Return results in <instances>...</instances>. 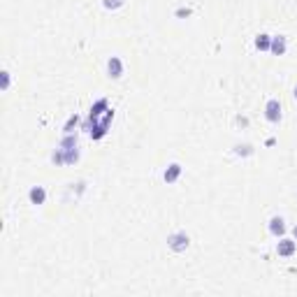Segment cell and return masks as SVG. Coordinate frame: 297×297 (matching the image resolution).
Masks as SVG:
<instances>
[{"mask_svg": "<svg viewBox=\"0 0 297 297\" xmlns=\"http://www.w3.org/2000/svg\"><path fill=\"white\" fill-rule=\"evenodd\" d=\"M167 246H170V251H174V253H183V251H188V246H190V237L183 230H177V232H172V235H167Z\"/></svg>", "mask_w": 297, "mask_h": 297, "instance_id": "cell-1", "label": "cell"}, {"mask_svg": "<svg viewBox=\"0 0 297 297\" xmlns=\"http://www.w3.org/2000/svg\"><path fill=\"white\" fill-rule=\"evenodd\" d=\"M281 116H283V107H281V100L279 98H269L265 102V119L269 123H279Z\"/></svg>", "mask_w": 297, "mask_h": 297, "instance_id": "cell-2", "label": "cell"}, {"mask_svg": "<svg viewBox=\"0 0 297 297\" xmlns=\"http://www.w3.org/2000/svg\"><path fill=\"white\" fill-rule=\"evenodd\" d=\"M297 251V241L295 239H288V237H279V244H276V253L281 258H290L295 256Z\"/></svg>", "mask_w": 297, "mask_h": 297, "instance_id": "cell-3", "label": "cell"}, {"mask_svg": "<svg viewBox=\"0 0 297 297\" xmlns=\"http://www.w3.org/2000/svg\"><path fill=\"white\" fill-rule=\"evenodd\" d=\"M123 60L119 56H109V60H107V77L109 79H121L123 77Z\"/></svg>", "mask_w": 297, "mask_h": 297, "instance_id": "cell-4", "label": "cell"}, {"mask_svg": "<svg viewBox=\"0 0 297 297\" xmlns=\"http://www.w3.org/2000/svg\"><path fill=\"white\" fill-rule=\"evenodd\" d=\"M183 167L181 163H170V165L165 167V172H163V181L165 183H177L179 181V177H181Z\"/></svg>", "mask_w": 297, "mask_h": 297, "instance_id": "cell-5", "label": "cell"}, {"mask_svg": "<svg viewBox=\"0 0 297 297\" xmlns=\"http://www.w3.org/2000/svg\"><path fill=\"white\" fill-rule=\"evenodd\" d=\"M269 51H272L274 56H283L288 51V37L286 35H274L272 44H269Z\"/></svg>", "mask_w": 297, "mask_h": 297, "instance_id": "cell-6", "label": "cell"}, {"mask_svg": "<svg viewBox=\"0 0 297 297\" xmlns=\"http://www.w3.org/2000/svg\"><path fill=\"white\" fill-rule=\"evenodd\" d=\"M28 200H30V205H44L47 202V190L44 186H33V188L28 190Z\"/></svg>", "mask_w": 297, "mask_h": 297, "instance_id": "cell-7", "label": "cell"}, {"mask_svg": "<svg viewBox=\"0 0 297 297\" xmlns=\"http://www.w3.org/2000/svg\"><path fill=\"white\" fill-rule=\"evenodd\" d=\"M267 228H269V232H272L274 237H283L286 235V221H283V216H272Z\"/></svg>", "mask_w": 297, "mask_h": 297, "instance_id": "cell-8", "label": "cell"}, {"mask_svg": "<svg viewBox=\"0 0 297 297\" xmlns=\"http://www.w3.org/2000/svg\"><path fill=\"white\" fill-rule=\"evenodd\" d=\"M84 190H86V181H77V183H70L67 186V193H65V200H77L79 195H82Z\"/></svg>", "mask_w": 297, "mask_h": 297, "instance_id": "cell-9", "label": "cell"}, {"mask_svg": "<svg viewBox=\"0 0 297 297\" xmlns=\"http://www.w3.org/2000/svg\"><path fill=\"white\" fill-rule=\"evenodd\" d=\"M79 144V137H77V132H63V137L58 142V147L60 148H72Z\"/></svg>", "mask_w": 297, "mask_h": 297, "instance_id": "cell-10", "label": "cell"}, {"mask_svg": "<svg viewBox=\"0 0 297 297\" xmlns=\"http://www.w3.org/2000/svg\"><path fill=\"white\" fill-rule=\"evenodd\" d=\"M65 151V165H74V163H79V158H82V151H79V144L72 148H63Z\"/></svg>", "mask_w": 297, "mask_h": 297, "instance_id": "cell-11", "label": "cell"}, {"mask_svg": "<svg viewBox=\"0 0 297 297\" xmlns=\"http://www.w3.org/2000/svg\"><path fill=\"white\" fill-rule=\"evenodd\" d=\"M269 44H272V35H267V33L256 35V49L258 51H269Z\"/></svg>", "mask_w": 297, "mask_h": 297, "instance_id": "cell-12", "label": "cell"}, {"mask_svg": "<svg viewBox=\"0 0 297 297\" xmlns=\"http://www.w3.org/2000/svg\"><path fill=\"white\" fill-rule=\"evenodd\" d=\"M82 123V116L77 114V112H74V114H70L67 116V121H65V125H63V132H74L77 130V125Z\"/></svg>", "mask_w": 297, "mask_h": 297, "instance_id": "cell-13", "label": "cell"}, {"mask_svg": "<svg viewBox=\"0 0 297 297\" xmlns=\"http://www.w3.org/2000/svg\"><path fill=\"white\" fill-rule=\"evenodd\" d=\"M253 151H256V148L251 147V144H235V148H232V153H235V156H239V158L253 156Z\"/></svg>", "mask_w": 297, "mask_h": 297, "instance_id": "cell-14", "label": "cell"}, {"mask_svg": "<svg viewBox=\"0 0 297 297\" xmlns=\"http://www.w3.org/2000/svg\"><path fill=\"white\" fill-rule=\"evenodd\" d=\"M51 163L56 167H60V165H65V151L60 147H56L54 151H51Z\"/></svg>", "mask_w": 297, "mask_h": 297, "instance_id": "cell-15", "label": "cell"}, {"mask_svg": "<svg viewBox=\"0 0 297 297\" xmlns=\"http://www.w3.org/2000/svg\"><path fill=\"white\" fill-rule=\"evenodd\" d=\"M125 5V0H102V7L109 9V12H114V9H121Z\"/></svg>", "mask_w": 297, "mask_h": 297, "instance_id": "cell-16", "label": "cell"}, {"mask_svg": "<svg viewBox=\"0 0 297 297\" xmlns=\"http://www.w3.org/2000/svg\"><path fill=\"white\" fill-rule=\"evenodd\" d=\"M0 79H2V86H0V89H2V93H7L9 84H12V72H9V70H2V72H0Z\"/></svg>", "mask_w": 297, "mask_h": 297, "instance_id": "cell-17", "label": "cell"}, {"mask_svg": "<svg viewBox=\"0 0 297 297\" xmlns=\"http://www.w3.org/2000/svg\"><path fill=\"white\" fill-rule=\"evenodd\" d=\"M190 14H193V9L190 7H177V12H174V17L177 19H188Z\"/></svg>", "mask_w": 297, "mask_h": 297, "instance_id": "cell-18", "label": "cell"}, {"mask_svg": "<svg viewBox=\"0 0 297 297\" xmlns=\"http://www.w3.org/2000/svg\"><path fill=\"white\" fill-rule=\"evenodd\" d=\"M235 123L239 125V128H246V125H248V119H246V116H237V119H235Z\"/></svg>", "mask_w": 297, "mask_h": 297, "instance_id": "cell-19", "label": "cell"}, {"mask_svg": "<svg viewBox=\"0 0 297 297\" xmlns=\"http://www.w3.org/2000/svg\"><path fill=\"white\" fill-rule=\"evenodd\" d=\"M293 237H295V241H297V225L293 228Z\"/></svg>", "mask_w": 297, "mask_h": 297, "instance_id": "cell-20", "label": "cell"}, {"mask_svg": "<svg viewBox=\"0 0 297 297\" xmlns=\"http://www.w3.org/2000/svg\"><path fill=\"white\" fill-rule=\"evenodd\" d=\"M293 98H295V100H297V86H295V91H293Z\"/></svg>", "mask_w": 297, "mask_h": 297, "instance_id": "cell-21", "label": "cell"}]
</instances>
